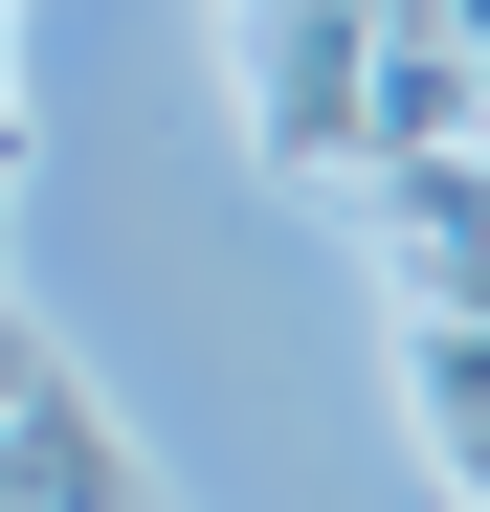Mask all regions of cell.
<instances>
[{"label":"cell","instance_id":"1","mask_svg":"<svg viewBox=\"0 0 490 512\" xmlns=\"http://www.w3.org/2000/svg\"><path fill=\"white\" fill-rule=\"evenodd\" d=\"M401 401H424V468H446V512H468V490H490V357H468V290L401 312Z\"/></svg>","mask_w":490,"mask_h":512},{"label":"cell","instance_id":"2","mask_svg":"<svg viewBox=\"0 0 490 512\" xmlns=\"http://www.w3.org/2000/svg\"><path fill=\"white\" fill-rule=\"evenodd\" d=\"M468 201H490L468 156H379V179H357V223H379L401 268H424V290H468Z\"/></svg>","mask_w":490,"mask_h":512},{"label":"cell","instance_id":"3","mask_svg":"<svg viewBox=\"0 0 490 512\" xmlns=\"http://www.w3.org/2000/svg\"><path fill=\"white\" fill-rule=\"evenodd\" d=\"M0 134H23V90H0Z\"/></svg>","mask_w":490,"mask_h":512}]
</instances>
